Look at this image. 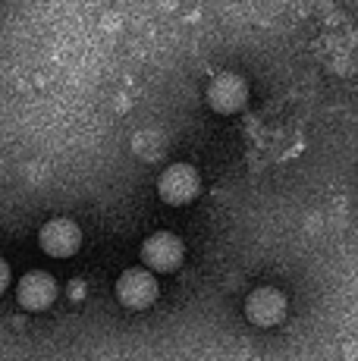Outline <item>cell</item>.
Returning <instances> with one entry per match:
<instances>
[{"label":"cell","mask_w":358,"mask_h":361,"mask_svg":"<svg viewBox=\"0 0 358 361\" xmlns=\"http://www.w3.org/2000/svg\"><path fill=\"white\" fill-rule=\"evenodd\" d=\"M202 192V176L192 164H170L163 166L161 179H157V195H161L163 204L170 207H183L189 201H195V195Z\"/></svg>","instance_id":"obj_1"},{"label":"cell","mask_w":358,"mask_h":361,"mask_svg":"<svg viewBox=\"0 0 358 361\" xmlns=\"http://www.w3.org/2000/svg\"><path fill=\"white\" fill-rule=\"evenodd\" d=\"M116 302L123 305V308L129 311H144L151 308V305L157 302V293H161V286H157L154 274L144 267H129L123 270L120 276H116Z\"/></svg>","instance_id":"obj_2"},{"label":"cell","mask_w":358,"mask_h":361,"mask_svg":"<svg viewBox=\"0 0 358 361\" xmlns=\"http://www.w3.org/2000/svg\"><path fill=\"white\" fill-rule=\"evenodd\" d=\"M185 258V245L183 239L167 230L161 233H151L148 239L142 242V261H144V270H157V274H170L176 270Z\"/></svg>","instance_id":"obj_3"},{"label":"cell","mask_w":358,"mask_h":361,"mask_svg":"<svg viewBox=\"0 0 358 361\" xmlns=\"http://www.w3.org/2000/svg\"><path fill=\"white\" fill-rule=\"evenodd\" d=\"M289 302L277 286H258L245 298V317L254 327H280L286 321Z\"/></svg>","instance_id":"obj_4"},{"label":"cell","mask_w":358,"mask_h":361,"mask_svg":"<svg viewBox=\"0 0 358 361\" xmlns=\"http://www.w3.org/2000/svg\"><path fill=\"white\" fill-rule=\"evenodd\" d=\"M38 245H41V252L51 255V258H73L82 245V230L70 217H54L41 226Z\"/></svg>","instance_id":"obj_5"},{"label":"cell","mask_w":358,"mask_h":361,"mask_svg":"<svg viewBox=\"0 0 358 361\" xmlns=\"http://www.w3.org/2000/svg\"><path fill=\"white\" fill-rule=\"evenodd\" d=\"M245 101H249V85H245L242 75L236 73H220L211 79L208 85V104L214 114H239V110L245 107Z\"/></svg>","instance_id":"obj_6"},{"label":"cell","mask_w":358,"mask_h":361,"mask_svg":"<svg viewBox=\"0 0 358 361\" xmlns=\"http://www.w3.org/2000/svg\"><path fill=\"white\" fill-rule=\"evenodd\" d=\"M16 298L25 311H47L57 302V283H54V276L44 274V270H29V274L19 280Z\"/></svg>","instance_id":"obj_7"},{"label":"cell","mask_w":358,"mask_h":361,"mask_svg":"<svg viewBox=\"0 0 358 361\" xmlns=\"http://www.w3.org/2000/svg\"><path fill=\"white\" fill-rule=\"evenodd\" d=\"M132 145H135V151H139L144 161H154V157L161 154L163 148H167V142H163V138L157 135V132H139Z\"/></svg>","instance_id":"obj_8"},{"label":"cell","mask_w":358,"mask_h":361,"mask_svg":"<svg viewBox=\"0 0 358 361\" xmlns=\"http://www.w3.org/2000/svg\"><path fill=\"white\" fill-rule=\"evenodd\" d=\"M6 286H10V264L0 258V293H4Z\"/></svg>","instance_id":"obj_9"},{"label":"cell","mask_w":358,"mask_h":361,"mask_svg":"<svg viewBox=\"0 0 358 361\" xmlns=\"http://www.w3.org/2000/svg\"><path fill=\"white\" fill-rule=\"evenodd\" d=\"M70 293H73L75 298H79V295H82V283H73V286H70Z\"/></svg>","instance_id":"obj_10"}]
</instances>
